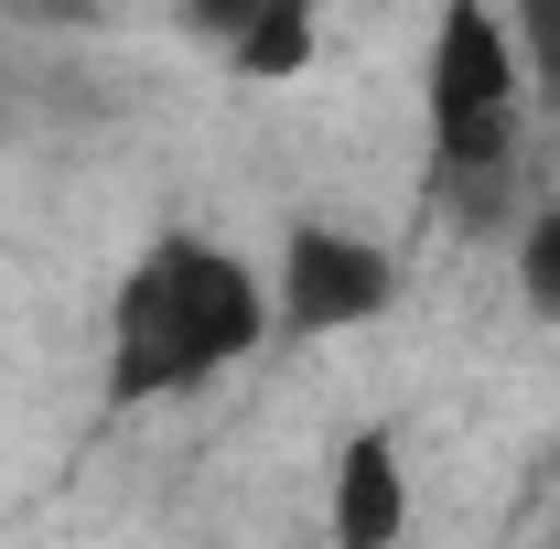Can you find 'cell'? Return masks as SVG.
<instances>
[{"mask_svg":"<svg viewBox=\"0 0 560 549\" xmlns=\"http://www.w3.org/2000/svg\"><path fill=\"white\" fill-rule=\"evenodd\" d=\"M259 335H270V291L248 280V259L195 248V237H162L130 270L119 313H108V399L119 410L184 399V388L226 377Z\"/></svg>","mask_w":560,"mask_h":549,"instance_id":"6da1fadb","label":"cell"},{"mask_svg":"<svg viewBox=\"0 0 560 549\" xmlns=\"http://www.w3.org/2000/svg\"><path fill=\"white\" fill-rule=\"evenodd\" d=\"M517 97H528V75L506 44V11L442 0V22H431V162L464 195V215H486L517 173Z\"/></svg>","mask_w":560,"mask_h":549,"instance_id":"7a4b0ae2","label":"cell"},{"mask_svg":"<svg viewBox=\"0 0 560 549\" xmlns=\"http://www.w3.org/2000/svg\"><path fill=\"white\" fill-rule=\"evenodd\" d=\"M388 259L346 237V226H291L280 237V335H346V324H377L388 313Z\"/></svg>","mask_w":560,"mask_h":549,"instance_id":"3957f363","label":"cell"},{"mask_svg":"<svg viewBox=\"0 0 560 549\" xmlns=\"http://www.w3.org/2000/svg\"><path fill=\"white\" fill-rule=\"evenodd\" d=\"M410 528V464L388 431H355L335 453V549H399Z\"/></svg>","mask_w":560,"mask_h":549,"instance_id":"277c9868","label":"cell"},{"mask_svg":"<svg viewBox=\"0 0 560 549\" xmlns=\"http://www.w3.org/2000/svg\"><path fill=\"white\" fill-rule=\"evenodd\" d=\"M226 55H237V75H259V86H270V75H302L313 66V0H270Z\"/></svg>","mask_w":560,"mask_h":549,"instance_id":"5b68a950","label":"cell"},{"mask_svg":"<svg viewBox=\"0 0 560 549\" xmlns=\"http://www.w3.org/2000/svg\"><path fill=\"white\" fill-rule=\"evenodd\" d=\"M506 44H517V75L539 97H560V0H517L506 11Z\"/></svg>","mask_w":560,"mask_h":549,"instance_id":"8992f818","label":"cell"},{"mask_svg":"<svg viewBox=\"0 0 560 549\" xmlns=\"http://www.w3.org/2000/svg\"><path fill=\"white\" fill-rule=\"evenodd\" d=\"M517 291H528V313L560 324V206H539L517 226Z\"/></svg>","mask_w":560,"mask_h":549,"instance_id":"52a82bcc","label":"cell"},{"mask_svg":"<svg viewBox=\"0 0 560 549\" xmlns=\"http://www.w3.org/2000/svg\"><path fill=\"white\" fill-rule=\"evenodd\" d=\"M259 11H270V0H184V22H195V33H215V44H237Z\"/></svg>","mask_w":560,"mask_h":549,"instance_id":"ba28073f","label":"cell"},{"mask_svg":"<svg viewBox=\"0 0 560 549\" xmlns=\"http://www.w3.org/2000/svg\"><path fill=\"white\" fill-rule=\"evenodd\" d=\"M550 549H560V539H550Z\"/></svg>","mask_w":560,"mask_h":549,"instance_id":"9c48e42d","label":"cell"}]
</instances>
